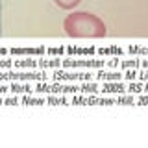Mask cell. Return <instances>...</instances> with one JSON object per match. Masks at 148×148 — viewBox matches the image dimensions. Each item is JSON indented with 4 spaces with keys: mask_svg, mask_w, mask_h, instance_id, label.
Masks as SVG:
<instances>
[{
    "mask_svg": "<svg viewBox=\"0 0 148 148\" xmlns=\"http://www.w3.org/2000/svg\"><path fill=\"white\" fill-rule=\"evenodd\" d=\"M63 30L69 37H78V39H98L106 37V24L100 17L92 15L87 11H76L67 15L63 22Z\"/></svg>",
    "mask_w": 148,
    "mask_h": 148,
    "instance_id": "obj_1",
    "label": "cell"
},
{
    "mask_svg": "<svg viewBox=\"0 0 148 148\" xmlns=\"http://www.w3.org/2000/svg\"><path fill=\"white\" fill-rule=\"evenodd\" d=\"M54 2H56V6L61 8V9H74L82 0H54Z\"/></svg>",
    "mask_w": 148,
    "mask_h": 148,
    "instance_id": "obj_2",
    "label": "cell"
}]
</instances>
